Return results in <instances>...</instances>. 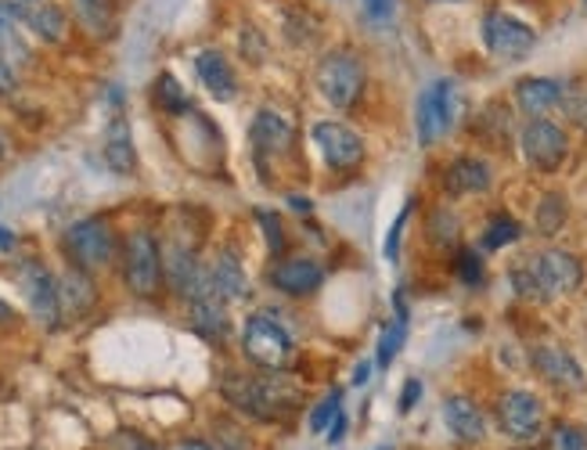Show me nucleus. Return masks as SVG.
Here are the masks:
<instances>
[{"mask_svg": "<svg viewBox=\"0 0 587 450\" xmlns=\"http://www.w3.org/2000/svg\"><path fill=\"white\" fill-rule=\"evenodd\" d=\"M318 90L321 98L335 108H353L364 94V69L357 62V54L350 51H332L324 54L318 65Z\"/></svg>", "mask_w": 587, "mask_h": 450, "instance_id": "nucleus-4", "label": "nucleus"}, {"mask_svg": "<svg viewBox=\"0 0 587 450\" xmlns=\"http://www.w3.org/2000/svg\"><path fill=\"white\" fill-rule=\"evenodd\" d=\"M433 4H461V0H433Z\"/></svg>", "mask_w": 587, "mask_h": 450, "instance_id": "nucleus-45", "label": "nucleus"}, {"mask_svg": "<svg viewBox=\"0 0 587 450\" xmlns=\"http://www.w3.org/2000/svg\"><path fill=\"white\" fill-rule=\"evenodd\" d=\"M122 275H127L134 296H156L162 281V249L148 231H134L127 238V267H122Z\"/></svg>", "mask_w": 587, "mask_h": 450, "instance_id": "nucleus-8", "label": "nucleus"}, {"mask_svg": "<svg viewBox=\"0 0 587 450\" xmlns=\"http://www.w3.org/2000/svg\"><path fill=\"white\" fill-rule=\"evenodd\" d=\"M195 73L202 79V87H206L216 101H231L238 94L235 69H231L221 51H202L199 58H195Z\"/></svg>", "mask_w": 587, "mask_h": 450, "instance_id": "nucleus-17", "label": "nucleus"}, {"mask_svg": "<svg viewBox=\"0 0 587 450\" xmlns=\"http://www.w3.org/2000/svg\"><path fill=\"white\" fill-rule=\"evenodd\" d=\"M566 199L563 195H544L541 199V206H537V216H534V224H537V235H544V238H552V235H558L563 231V224H566Z\"/></svg>", "mask_w": 587, "mask_h": 450, "instance_id": "nucleus-26", "label": "nucleus"}, {"mask_svg": "<svg viewBox=\"0 0 587 450\" xmlns=\"http://www.w3.org/2000/svg\"><path fill=\"white\" fill-rule=\"evenodd\" d=\"M289 202H292L296 210H307L310 213V199H289Z\"/></svg>", "mask_w": 587, "mask_h": 450, "instance_id": "nucleus-43", "label": "nucleus"}, {"mask_svg": "<svg viewBox=\"0 0 587 450\" xmlns=\"http://www.w3.org/2000/svg\"><path fill=\"white\" fill-rule=\"evenodd\" d=\"M25 22V11L19 4H11V0H0V58H4L8 51H22L19 44V25Z\"/></svg>", "mask_w": 587, "mask_h": 450, "instance_id": "nucleus-25", "label": "nucleus"}, {"mask_svg": "<svg viewBox=\"0 0 587 450\" xmlns=\"http://www.w3.org/2000/svg\"><path fill=\"white\" fill-rule=\"evenodd\" d=\"M339 400H343V393L332 389L329 397H324L318 407H313V415H310V432H329L332 418H335L339 411H343V407H339Z\"/></svg>", "mask_w": 587, "mask_h": 450, "instance_id": "nucleus-30", "label": "nucleus"}, {"mask_svg": "<svg viewBox=\"0 0 587 450\" xmlns=\"http://www.w3.org/2000/svg\"><path fill=\"white\" fill-rule=\"evenodd\" d=\"M455 267H458V278L466 281V285H480L483 281V260L472 249H461Z\"/></svg>", "mask_w": 587, "mask_h": 450, "instance_id": "nucleus-32", "label": "nucleus"}, {"mask_svg": "<svg viewBox=\"0 0 587 450\" xmlns=\"http://www.w3.org/2000/svg\"><path fill=\"white\" fill-rule=\"evenodd\" d=\"M156 101L162 113H170V116H181L184 108H188V98H184V87L177 84V79L170 73H162L159 76V84H156Z\"/></svg>", "mask_w": 587, "mask_h": 450, "instance_id": "nucleus-29", "label": "nucleus"}, {"mask_svg": "<svg viewBox=\"0 0 587 450\" xmlns=\"http://www.w3.org/2000/svg\"><path fill=\"white\" fill-rule=\"evenodd\" d=\"M134 450H148V447H141V443H138V447H134Z\"/></svg>", "mask_w": 587, "mask_h": 450, "instance_id": "nucleus-47", "label": "nucleus"}, {"mask_svg": "<svg viewBox=\"0 0 587 450\" xmlns=\"http://www.w3.org/2000/svg\"><path fill=\"white\" fill-rule=\"evenodd\" d=\"M407 216H412V202H407V206L401 210L397 221H393L389 235H386V245H382V253H386V260H389V264H397V256H401V235H404Z\"/></svg>", "mask_w": 587, "mask_h": 450, "instance_id": "nucleus-33", "label": "nucleus"}, {"mask_svg": "<svg viewBox=\"0 0 587 450\" xmlns=\"http://www.w3.org/2000/svg\"><path fill=\"white\" fill-rule=\"evenodd\" d=\"M584 4H587V0H584Z\"/></svg>", "mask_w": 587, "mask_h": 450, "instance_id": "nucleus-49", "label": "nucleus"}, {"mask_svg": "<svg viewBox=\"0 0 587 450\" xmlns=\"http://www.w3.org/2000/svg\"><path fill=\"white\" fill-rule=\"evenodd\" d=\"M566 98V87L558 84V79H548V76H526L515 84V101L523 108L526 116H548L552 108H558Z\"/></svg>", "mask_w": 587, "mask_h": 450, "instance_id": "nucleus-15", "label": "nucleus"}, {"mask_svg": "<svg viewBox=\"0 0 587 450\" xmlns=\"http://www.w3.org/2000/svg\"><path fill=\"white\" fill-rule=\"evenodd\" d=\"M0 245H11V235H8L4 227H0Z\"/></svg>", "mask_w": 587, "mask_h": 450, "instance_id": "nucleus-44", "label": "nucleus"}, {"mask_svg": "<svg viewBox=\"0 0 587 450\" xmlns=\"http://www.w3.org/2000/svg\"><path fill=\"white\" fill-rule=\"evenodd\" d=\"M343 432H346V415L339 411V415L332 418V426H329V443L335 447L339 440H343Z\"/></svg>", "mask_w": 587, "mask_h": 450, "instance_id": "nucleus-39", "label": "nucleus"}, {"mask_svg": "<svg viewBox=\"0 0 587 450\" xmlns=\"http://www.w3.org/2000/svg\"><path fill=\"white\" fill-rule=\"evenodd\" d=\"M22 289H25V299H30V307L36 313V321L47 324V329H54L58 318H62V289L47 275V267L25 264L22 267Z\"/></svg>", "mask_w": 587, "mask_h": 450, "instance_id": "nucleus-13", "label": "nucleus"}, {"mask_svg": "<svg viewBox=\"0 0 587 450\" xmlns=\"http://www.w3.org/2000/svg\"><path fill=\"white\" fill-rule=\"evenodd\" d=\"M404 339H407V310L397 307V318H393L386 329H382V339H378V353H375L378 367H389L393 364V357H397L401 346H404Z\"/></svg>", "mask_w": 587, "mask_h": 450, "instance_id": "nucleus-24", "label": "nucleus"}, {"mask_svg": "<svg viewBox=\"0 0 587 450\" xmlns=\"http://www.w3.org/2000/svg\"><path fill=\"white\" fill-rule=\"evenodd\" d=\"M367 378H372V364H367V361H364V364L357 367V375H353V382H357V386H364V382H367Z\"/></svg>", "mask_w": 587, "mask_h": 450, "instance_id": "nucleus-41", "label": "nucleus"}, {"mask_svg": "<svg viewBox=\"0 0 587 450\" xmlns=\"http://www.w3.org/2000/svg\"><path fill=\"white\" fill-rule=\"evenodd\" d=\"M105 162L113 167L119 176H130L138 167V156H134V138H130V122L116 116L105 130Z\"/></svg>", "mask_w": 587, "mask_h": 450, "instance_id": "nucleus-21", "label": "nucleus"}, {"mask_svg": "<svg viewBox=\"0 0 587 450\" xmlns=\"http://www.w3.org/2000/svg\"><path fill=\"white\" fill-rule=\"evenodd\" d=\"M534 367L548 386L563 389V393H580L587 386L584 367L577 364V357H573L569 350L555 346V343H541L534 350Z\"/></svg>", "mask_w": 587, "mask_h": 450, "instance_id": "nucleus-12", "label": "nucleus"}, {"mask_svg": "<svg viewBox=\"0 0 587 450\" xmlns=\"http://www.w3.org/2000/svg\"><path fill=\"white\" fill-rule=\"evenodd\" d=\"M498 421H501V432L509 436V440L530 443V440H537L541 429H544V407L534 393L509 389L498 400Z\"/></svg>", "mask_w": 587, "mask_h": 450, "instance_id": "nucleus-9", "label": "nucleus"}, {"mask_svg": "<svg viewBox=\"0 0 587 450\" xmlns=\"http://www.w3.org/2000/svg\"><path fill=\"white\" fill-rule=\"evenodd\" d=\"M378 450H389V447H378Z\"/></svg>", "mask_w": 587, "mask_h": 450, "instance_id": "nucleus-48", "label": "nucleus"}, {"mask_svg": "<svg viewBox=\"0 0 587 450\" xmlns=\"http://www.w3.org/2000/svg\"><path fill=\"white\" fill-rule=\"evenodd\" d=\"M421 397V382L418 378H407V386L401 393V415H412L415 411V404Z\"/></svg>", "mask_w": 587, "mask_h": 450, "instance_id": "nucleus-37", "label": "nucleus"}, {"mask_svg": "<svg viewBox=\"0 0 587 450\" xmlns=\"http://www.w3.org/2000/svg\"><path fill=\"white\" fill-rule=\"evenodd\" d=\"M364 4V15L372 22H389L393 11H397V0H361Z\"/></svg>", "mask_w": 587, "mask_h": 450, "instance_id": "nucleus-35", "label": "nucleus"}, {"mask_svg": "<svg viewBox=\"0 0 587 450\" xmlns=\"http://www.w3.org/2000/svg\"><path fill=\"white\" fill-rule=\"evenodd\" d=\"M530 270H534L541 299L569 296V292H577L584 281V264L566 249H544L541 256L530 260Z\"/></svg>", "mask_w": 587, "mask_h": 450, "instance_id": "nucleus-7", "label": "nucleus"}, {"mask_svg": "<svg viewBox=\"0 0 587 450\" xmlns=\"http://www.w3.org/2000/svg\"><path fill=\"white\" fill-rule=\"evenodd\" d=\"M224 397L238 407V411L253 415L259 421H278L285 415H292L299 407V389L285 375H227L224 378Z\"/></svg>", "mask_w": 587, "mask_h": 450, "instance_id": "nucleus-1", "label": "nucleus"}, {"mask_svg": "<svg viewBox=\"0 0 587 450\" xmlns=\"http://www.w3.org/2000/svg\"><path fill=\"white\" fill-rule=\"evenodd\" d=\"M569 152L566 130L552 119H530L523 127V156L530 167H537L544 173H555L563 167V159Z\"/></svg>", "mask_w": 587, "mask_h": 450, "instance_id": "nucleus-10", "label": "nucleus"}, {"mask_svg": "<svg viewBox=\"0 0 587 450\" xmlns=\"http://www.w3.org/2000/svg\"><path fill=\"white\" fill-rule=\"evenodd\" d=\"M65 253L73 256V264L79 270H98L113 264L116 242L113 231H108L105 221L98 216H87V221H76L70 231H65Z\"/></svg>", "mask_w": 587, "mask_h": 450, "instance_id": "nucleus-5", "label": "nucleus"}, {"mask_svg": "<svg viewBox=\"0 0 587 450\" xmlns=\"http://www.w3.org/2000/svg\"><path fill=\"white\" fill-rule=\"evenodd\" d=\"M253 152L264 159V156H278L285 152V148L292 144V122L285 119L281 113H275V108H259L256 119H253Z\"/></svg>", "mask_w": 587, "mask_h": 450, "instance_id": "nucleus-16", "label": "nucleus"}, {"mask_svg": "<svg viewBox=\"0 0 587 450\" xmlns=\"http://www.w3.org/2000/svg\"><path fill=\"white\" fill-rule=\"evenodd\" d=\"M191 324H195L199 335L206 339H224L231 321H227V310H224V299L216 292H206L199 299H191Z\"/></svg>", "mask_w": 587, "mask_h": 450, "instance_id": "nucleus-22", "label": "nucleus"}, {"mask_svg": "<svg viewBox=\"0 0 587 450\" xmlns=\"http://www.w3.org/2000/svg\"><path fill=\"white\" fill-rule=\"evenodd\" d=\"M490 181H494V176H490V167L483 159H472V156L455 159L444 176L450 195H480V191L490 188Z\"/></svg>", "mask_w": 587, "mask_h": 450, "instance_id": "nucleus-19", "label": "nucleus"}, {"mask_svg": "<svg viewBox=\"0 0 587 450\" xmlns=\"http://www.w3.org/2000/svg\"><path fill=\"white\" fill-rule=\"evenodd\" d=\"M259 224L267 227V245H270V253H281V224H278V216H270V213H259Z\"/></svg>", "mask_w": 587, "mask_h": 450, "instance_id": "nucleus-36", "label": "nucleus"}, {"mask_svg": "<svg viewBox=\"0 0 587 450\" xmlns=\"http://www.w3.org/2000/svg\"><path fill=\"white\" fill-rule=\"evenodd\" d=\"M11 318H15V313H11V307H8V303H0V324H8Z\"/></svg>", "mask_w": 587, "mask_h": 450, "instance_id": "nucleus-42", "label": "nucleus"}, {"mask_svg": "<svg viewBox=\"0 0 587 450\" xmlns=\"http://www.w3.org/2000/svg\"><path fill=\"white\" fill-rule=\"evenodd\" d=\"M242 350L253 364L267 367V372H281L292 361V335L285 332V324L270 313H253L245 321L242 332Z\"/></svg>", "mask_w": 587, "mask_h": 450, "instance_id": "nucleus-2", "label": "nucleus"}, {"mask_svg": "<svg viewBox=\"0 0 587 450\" xmlns=\"http://www.w3.org/2000/svg\"><path fill=\"white\" fill-rule=\"evenodd\" d=\"M552 450H587V432H580L577 426H555Z\"/></svg>", "mask_w": 587, "mask_h": 450, "instance_id": "nucleus-31", "label": "nucleus"}, {"mask_svg": "<svg viewBox=\"0 0 587 450\" xmlns=\"http://www.w3.org/2000/svg\"><path fill=\"white\" fill-rule=\"evenodd\" d=\"M0 152H4V138H0Z\"/></svg>", "mask_w": 587, "mask_h": 450, "instance_id": "nucleus-46", "label": "nucleus"}, {"mask_svg": "<svg viewBox=\"0 0 587 450\" xmlns=\"http://www.w3.org/2000/svg\"><path fill=\"white\" fill-rule=\"evenodd\" d=\"M519 235H523V227H519V221H512V216H494V221L487 224V235H483V249L498 253L504 249V245L519 242Z\"/></svg>", "mask_w": 587, "mask_h": 450, "instance_id": "nucleus-27", "label": "nucleus"}, {"mask_svg": "<svg viewBox=\"0 0 587 450\" xmlns=\"http://www.w3.org/2000/svg\"><path fill=\"white\" fill-rule=\"evenodd\" d=\"M210 278H213V292L221 296L224 303H235V299H245V292H249V281H245V270L235 249H224L216 256L210 267Z\"/></svg>", "mask_w": 587, "mask_h": 450, "instance_id": "nucleus-20", "label": "nucleus"}, {"mask_svg": "<svg viewBox=\"0 0 587 450\" xmlns=\"http://www.w3.org/2000/svg\"><path fill=\"white\" fill-rule=\"evenodd\" d=\"M458 87L455 79H436V84H429L426 90H421L418 98V108H415V130H418V144L429 148L444 138V133L455 127L458 119Z\"/></svg>", "mask_w": 587, "mask_h": 450, "instance_id": "nucleus-3", "label": "nucleus"}, {"mask_svg": "<svg viewBox=\"0 0 587 450\" xmlns=\"http://www.w3.org/2000/svg\"><path fill=\"white\" fill-rule=\"evenodd\" d=\"M313 144H318L321 159L329 162L332 170H353V167H361V159H364L361 133L350 130L346 122H335V119L313 127Z\"/></svg>", "mask_w": 587, "mask_h": 450, "instance_id": "nucleus-11", "label": "nucleus"}, {"mask_svg": "<svg viewBox=\"0 0 587 450\" xmlns=\"http://www.w3.org/2000/svg\"><path fill=\"white\" fill-rule=\"evenodd\" d=\"M483 44L501 62L526 58L537 44V33L530 30L523 19L509 15V11H487L483 15Z\"/></svg>", "mask_w": 587, "mask_h": 450, "instance_id": "nucleus-6", "label": "nucleus"}, {"mask_svg": "<svg viewBox=\"0 0 587 450\" xmlns=\"http://www.w3.org/2000/svg\"><path fill=\"white\" fill-rule=\"evenodd\" d=\"M25 22H30V30L40 40H47V44H58L65 36V15H62V8H54V4H40L33 11H25Z\"/></svg>", "mask_w": 587, "mask_h": 450, "instance_id": "nucleus-23", "label": "nucleus"}, {"mask_svg": "<svg viewBox=\"0 0 587 450\" xmlns=\"http://www.w3.org/2000/svg\"><path fill=\"white\" fill-rule=\"evenodd\" d=\"M15 84H19V76H15V69H11V65L0 58V98H4V94H11L15 90Z\"/></svg>", "mask_w": 587, "mask_h": 450, "instance_id": "nucleus-38", "label": "nucleus"}, {"mask_svg": "<svg viewBox=\"0 0 587 450\" xmlns=\"http://www.w3.org/2000/svg\"><path fill=\"white\" fill-rule=\"evenodd\" d=\"M173 450H213V447L202 443V440H184V443H177Z\"/></svg>", "mask_w": 587, "mask_h": 450, "instance_id": "nucleus-40", "label": "nucleus"}, {"mask_svg": "<svg viewBox=\"0 0 587 450\" xmlns=\"http://www.w3.org/2000/svg\"><path fill=\"white\" fill-rule=\"evenodd\" d=\"M62 303H70V307H76V313L79 310H87L90 303H94V292H90V281L84 278V270H70L65 275V281H62Z\"/></svg>", "mask_w": 587, "mask_h": 450, "instance_id": "nucleus-28", "label": "nucleus"}, {"mask_svg": "<svg viewBox=\"0 0 587 450\" xmlns=\"http://www.w3.org/2000/svg\"><path fill=\"white\" fill-rule=\"evenodd\" d=\"M444 421H447V429L455 432V440H461V443H480L487 436L483 411L469 397H447Z\"/></svg>", "mask_w": 587, "mask_h": 450, "instance_id": "nucleus-18", "label": "nucleus"}, {"mask_svg": "<svg viewBox=\"0 0 587 450\" xmlns=\"http://www.w3.org/2000/svg\"><path fill=\"white\" fill-rule=\"evenodd\" d=\"M270 285L285 296H310L324 285V267L310 256H292L270 267Z\"/></svg>", "mask_w": 587, "mask_h": 450, "instance_id": "nucleus-14", "label": "nucleus"}, {"mask_svg": "<svg viewBox=\"0 0 587 450\" xmlns=\"http://www.w3.org/2000/svg\"><path fill=\"white\" fill-rule=\"evenodd\" d=\"M79 11H84V19L94 30H105L108 15H113V0H79Z\"/></svg>", "mask_w": 587, "mask_h": 450, "instance_id": "nucleus-34", "label": "nucleus"}]
</instances>
